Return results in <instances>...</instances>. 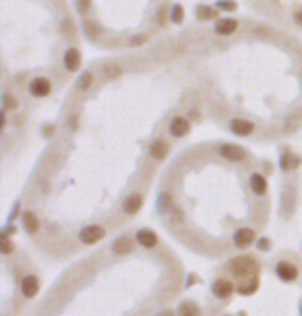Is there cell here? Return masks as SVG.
Returning <instances> with one entry per match:
<instances>
[{
  "mask_svg": "<svg viewBox=\"0 0 302 316\" xmlns=\"http://www.w3.org/2000/svg\"><path fill=\"white\" fill-rule=\"evenodd\" d=\"M232 271H234L238 277L257 275V265H255V260H253V258L240 256V258H234V260H232Z\"/></svg>",
  "mask_w": 302,
  "mask_h": 316,
  "instance_id": "cell-1",
  "label": "cell"
},
{
  "mask_svg": "<svg viewBox=\"0 0 302 316\" xmlns=\"http://www.w3.org/2000/svg\"><path fill=\"white\" fill-rule=\"evenodd\" d=\"M104 234H106V230H104L102 225H87V228L81 230L79 238H81V242H85V244H95V242H99V240L104 238Z\"/></svg>",
  "mask_w": 302,
  "mask_h": 316,
  "instance_id": "cell-2",
  "label": "cell"
},
{
  "mask_svg": "<svg viewBox=\"0 0 302 316\" xmlns=\"http://www.w3.org/2000/svg\"><path fill=\"white\" fill-rule=\"evenodd\" d=\"M50 89H52V85H50V81L44 79V77H37L29 83V93L33 97H46L50 93Z\"/></svg>",
  "mask_w": 302,
  "mask_h": 316,
  "instance_id": "cell-3",
  "label": "cell"
},
{
  "mask_svg": "<svg viewBox=\"0 0 302 316\" xmlns=\"http://www.w3.org/2000/svg\"><path fill=\"white\" fill-rule=\"evenodd\" d=\"M220 153L226 157V160H230V162H242L246 157V151L242 147H238V145H222Z\"/></svg>",
  "mask_w": 302,
  "mask_h": 316,
  "instance_id": "cell-4",
  "label": "cell"
},
{
  "mask_svg": "<svg viewBox=\"0 0 302 316\" xmlns=\"http://www.w3.org/2000/svg\"><path fill=\"white\" fill-rule=\"evenodd\" d=\"M253 242H255V232L248 230V228H242V230H238L234 234V244L238 248H246V246H250Z\"/></svg>",
  "mask_w": 302,
  "mask_h": 316,
  "instance_id": "cell-5",
  "label": "cell"
},
{
  "mask_svg": "<svg viewBox=\"0 0 302 316\" xmlns=\"http://www.w3.org/2000/svg\"><path fill=\"white\" fill-rule=\"evenodd\" d=\"M188 130H190V122L186 120V118H182V116H178V118H174L172 122H170V132H172V137H184V134H188Z\"/></svg>",
  "mask_w": 302,
  "mask_h": 316,
  "instance_id": "cell-6",
  "label": "cell"
},
{
  "mask_svg": "<svg viewBox=\"0 0 302 316\" xmlns=\"http://www.w3.org/2000/svg\"><path fill=\"white\" fill-rule=\"evenodd\" d=\"M275 271H277V277L282 281H294L298 277V269L294 265H290V262H279V265L275 267Z\"/></svg>",
  "mask_w": 302,
  "mask_h": 316,
  "instance_id": "cell-7",
  "label": "cell"
},
{
  "mask_svg": "<svg viewBox=\"0 0 302 316\" xmlns=\"http://www.w3.org/2000/svg\"><path fill=\"white\" fill-rule=\"evenodd\" d=\"M79 64H81V54H79V50H75V48L67 50V54H64V66H67V71L75 73V71L79 69Z\"/></svg>",
  "mask_w": 302,
  "mask_h": 316,
  "instance_id": "cell-8",
  "label": "cell"
},
{
  "mask_svg": "<svg viewBox=\"0 0 302 316\" xmlns=\"http://www.w3.org/2000/svg\"><path fill=\"white\" fill-rule=\"evenodd\" d=\"M137 240H139V244L145 246V248H154V246L158 244V234H156L154 230H141V232L137 234Z\"/></svg>",
  "mask_w": 302,
  "mask_h": 316,
  "instance_id": "cell-9",
  "label": "cell"
},
{
  "mask_svg": "<svg viewBox=\"0 0 302 316\" xmlns=\"http://www.w3.org/2000/svg\"><path fill=\"white\" fill-rule=\"evenodd\" d=\"M230 128H232V132L238 134V137H248L250 132H253L255 126H253V122H248V120H232Z\"/></svg>",
  "mask_w": 302,
  "mask_h": 316,
  "instance_id": "cell-10",
  "label": "cell"
},
{
  "mask_svg": "<svg viewBox=\"0 0 302 316\" xmlns=\"http://www.w3.org/2000/svg\"><path fill=\"white\" fill-rule=\"evenodd\" d=\"M21 289H23V296L33 298V296L37 294V289H39V281H37V277L27 275V277L23 279V283H21Z\"/></svg>",
  "mask_w": 302,
  "mask_h": 316,
  "instance_id": "cell-11",
  "label": "cell"
},
{
  "mask_svg": "<svg viewBox=\"0 0 302 316\" xmlns=\"http://www.w3.org/2000/svg\"><path fill=\"white\" fill-rule=\"evenodd\" d=\"M232 291H234V283L228 279H218L213 285V294L218 298H228V296H232Z\"/></svg>",
  "mask_w": 302,
  "mask_h": 316,
  "instance_id": "cell-12",
  "label": "cell"
},
{
  "mask_svg": "<svg viewBox=\"0 0 302 316\" xmlns=\"http://www.w3.org/2000/svg\"><path fill=\"white\" fill-rule=\"evenodd\" d=\"M141 205H143V196L135 192V194H131V196L124 200V211H126L128 215H135L137 211L141 209Z\"/></svg>",
  "mask_w": 302,
  "mask_h": 316,
  "instance_id": "cell-13",
  "label": "cell"
},
{
  "mask_svg": "<svg viewBox=\"0 0 302 316\" xmlns=\"http://www.w3.org/2000/svg\"><path fill=\"white\" fill-rule=\"evenodd\" d=\"M149 153H151V157H154V160H164V157L168 155V145L164 141H156L154 145H151Z\"/></svg>",
  "mask_w": 302,
  "mask_h": 316,
  "instance_id": "cell-14",
  "label": "cell"
},
{
  "mask_svg": "<svg viewBox=\"0 0 302 316\" xmlns=\"http://www.w3.org/2000/svg\"><path fill=\"white\" fill-rule=\"evenodd\" d=\"M236 27H238V23H236L234 19H224V21H220V23H218L215 31H218L220 35H230V33H234V31H236Z\"/></svg>",
  "mask_w": 302,
  "mask_h": 316,
  "instance_id": "cell-15",
  "label": "cell"
},
{
  "mask_svg": "<svg viewBox=\"0 0 302 316\" xmlns=\"http://www.w3.org/2000/svg\"><path fill=\"white\" fill-rule=\"evenodd\" d=\"M23 225H25V230H27L29 234H35V232L39 230V221H37V217L31 213V211L23 213Z\"/></svg>",
  "mask_w": 302,
  "mask_h": 316,
  "instance_id": "cell-16",
  "label": "cell"
},
{
  "mask_svg": "<svg viewBox=\"0 0 302 316\" xmlns=\"http://www.w3.org/2000/svg\"><path fill=\"white\" fill-rule=\"evenodd\" d=\"M298 166H300V157H298V155L286 153V155L282 157V168H284L286 172H292V170L298 168Z\"/></svg>",
  "mask_w": 302,
  "mask_h": 316,
  "instance_id": "cell-17",
  "label": "cell"
},
{
  "mask_svg": "<svg viewBox=\"0 0 302 316\" xmlns=\"http://www.w3.org/2000/svg\"><path fill=\"white\" fill-rule=\"evenodd\" d=\"M250 188H253L257 194H265L267 190V182L261 174H253V178H250Z\"/></svg>",
  "mask_w": 302,
  "mask_h": 316,
  "instance_id": "cell-18",
  "label": "cell"
},
{
  "mask_svg": "<svg viewBox=\"0 0 302 316\" xmlns=\"http://www.w3.org/2000/svg\"><path fill=\"white\" fill-rule=\"evenodd\" d=\"M114 252L116 254H128V252H133V242L128 238H118L114 242Z\"/></svg>",
  "mask_w": 302,
  "mask_h": 316,
  "instance_id": "cell-19",
  "label": "cell"
},
{
  "mask_svg": "<svg viewBox=\"0 0 302 316\" xmlns=\"http://www.w3.org/2000/svg\"><path fill=\"white\" fill-rule=\"evenodd\" d=\"M178 312H180V316H201L199 306H195L192 302H182Z\"/></svg>",
  "mask_w": 302,
  "mask_h": 316,
  "instance_id": "cell-20",
  "label": "cell"
},
{
  "mask_svg": "<svg viewBox=\"0 0 302 316\" xmlns=\"http://www.w3.org/2000/svg\"><path fill=\"white\" fill-rule=\"evenodd\" d=\"M195 15H197L199 19H213V17H215V11H213L211 7H205V5H201V7H197Z\"/></svg>",
  "mask_w": 302,
  "mask_h": 316,
  "instance_id": "cell-21",
  "label": "cell"
},
{
  "mask_svg": "<svg viewBox=\"0 0 302 316\" xmlns=\"http://www.w3.org/2000/svg\"><path fill=\"white\" fill-rule=\"evenodd\" d=\"M182 19H184V9H182L180 5H176L174 11H172V21H174V23H180Z\"/></svg>",
  "mask_w": 302,
  "mask_h": 316,
  "instance_id": "cell-22",
  "label": "cell"
},
{
  "mask_svg": "<svg viewBox=\"0 0 302 316\" xmlns=\"http://www.w3.org/2000/svg\"><path fill=\"white\" fill-rule=\"evenodd\" d=\"M0 248H3V254H11V252H13V244L9 242L7 236L0 238Z\"/></svg>",
  "mask_w": 302,
  "mask_h": 316,
  "instance_id": "cell-23",
  "label": "cell"
},
{
  "mask_svg": "<svg viewBox=\"0 0 302 316\" xmlns=\"http://www.w3.org/2000/svg\"><path fill=\"white\" fill-rule=\"evenodd\" d=\"M218 7H220L222 11H234V9H236V3H234V0H220Z\"/></svg>",
  "mask_w": 302,
  "mask_h": 316,
  "instance_id": "cell-24",
  "label": "cell"
},
{
  "mask_svg": "<svg viewBox=\"0 0 302 316\" xmlns=\"http://www.w3.org/2000/svg\"><path fill=\"white\" fill-rule=\"evenodd\" d=\"M89 85H91V75H89V73H85V75L81 77V81H79V87H81V89H87Z\"/></svg>",
  "mask_w": 302,
  "mask_h": 316,
  "instance_id": "cell-25",
  "label": "cell"
},
{
  "mask_svg": "<svg viewBox=\"0 0 302 316\" xmlns=\"http://www.w3.org/2000/svg\"><path fill=\"white\" fill-rule=\"evenodd\" d=\"M5 108H7V110H13V108H17V101H15L11 95H5Z\"/></svg>",
  "mask_w": 302,
  "mask_h": 316,
  "instance_id": "cell-26",
  "label": "cell"
},
{
  "mask_svg": "<svg viewBox=\"0 0 302 316\" xmlns=\"http://www.w3.org/2000/svg\"><path fill=\"white\" fill-rule=\"evenodd\" d=\"M106 71H108V77H118L120 75V69L118 66H108Z\"/></svg>",
  "mask_w": 302,
  "mask_h": 316,
  "instance_id": "cell-27",
  "label": "cell"
},
{
  "mask_svg": "<svg viewBox=\"0 0 302 316\" xmlns=\"http://www.w3.org/2000/svg\"><path fill=\"white\" fill-rule=\"evenodd\" d=\"M89 9V0H79V11L83 13V11H87Z\"/></svg>",
  "mask_w": 302,
  "mask_h": 316,
  "instance_id": "cell-28",
  "label": "cell"
},
{
  "mask_svg": "<svg viewBox=\"0 0 302 316\" xmlns=\"http://www.w3.org/2000/svg\"><path fill=\"white\" fill-rule=\"evenodd\" d=\"M143 41H145V35H139V37H135V41H133V43H135V46H139V43H143Z\"/></svg>",
  "mask_w": 302,
  "mask_h": 316,
  "instance_id": "cell-29",
  "label": "cell"
},
{
  "mask_svg": "<svg viewBox=\"0 0 302 316\" xmlns=\"http://www.w3.org/2000/svg\"><path fill=\"white\" fill-rule=\"evenodd\" d=\"M259 248H263V250L269 248V242H267V240H261V242H259Z\"/></svg>",
  "mask_w": 302,
  "mask_h": 316,
  "instance_id": "cell-30",
  "label": "cell"
},
{
  "mask_svg": "<svg viewBox=\"0 0 302 316\" xmlns=\"http://www.w3.org/2000/svg\"><path fill=\"white\" fill-rule=\"evenodd\" d=\"M296 21L302 25V11H298V13H296Z\"/></svg>",
  "mask_w": 302,
  "mask_h": 316,
  "instance_id": "cell-31",
  "label": "cell"
},
{
  "mask_svg": "<svg viewBox=\"0 0 302 316\" xmlns=\"http://www.w3.org/2000/svg\"><path fill=\"white\" fill-rule=\"evenodd\" d=\"M158 316H174V314H172V310H166V312H162V314H158Z\"/></svg>",
  "mask_w": 302,
  "mask_h": 316,
  "instance_id": "cell-32",
  "label": "cell"
}]
</instances>
